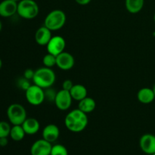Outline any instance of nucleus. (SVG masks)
<instances>
[{
	"label": "nucleus",
	"instance_id": "obj_1",
	"mask_svg": "<svg viewBox=\"0 0 155 155\" xmlns=\"http://www.w3.org/2000/svg\"><path fill=\"white\" fill-rule=\"evenodd\" d=\"M65 127L73 133H80L88 125L87 114L80 109H74L67 114L64 119Z\"/></svg>",
	"mask_w": 155,
	"mask_h": 155
},
{
	"label": "nucleus",
	"instance_id": "obj_2",
	"mask_svg": "<svg viewBox=\"0 0 155 155\" xmlns=\"http://www.w3.org/2000/svg\"><path fill=\"white\" fill-rule=\"evenodd\" d=\"M56 80L55 74L51 68H41L35 71L33 77V83L42 89L51 87Z\"/></svg>",
	"mask_w": 155,
	"mask_h": 155
},
{
	"label": "nucleus",
	"instance_id": "obj_3",
	"mask_svg": "<svg viewBox=\"0 0 155 155\" xmlns=\"http://www.w3.org/2000/svg\"><path fill=\"white\" fill-rule=\"evenodd\" d=\"M67 17L64 12L60 9H55L46 15L44 21V26L51 31H57L64 26Z\"/></svg>",
	"mask_w": 155,
	"mask_h": 155
},
{
	"label": "nucleus",
	"instance_id": "obj_4",
	"mask_svg": "<svg viewBox=\"0 0 155 155\" xmlns=\"http://www.w3.org/2000/svg\"><path fill=\"white\" fill-rule=\"evenodd\" d=\"M39 12V6L34 0H21L18 3L17 13L24 19H34L37 17Z\"/></svg>",
	"mask_w": 155,
	"mask_h": 155
},
{
	"label": "nucleus",
	"instance_id": "obj_5",
	"mask_svg": "<svg viewBox=\"0 0 155 155\" xmlns=\"http://www.w3.org/2000/svg\"><path fill=\"white\" fill-rule=\"evenodd\" d=\"M7 117L12 125H22L27 119V111L23 105L20 104H12L7 109Z\"/></svg>",
	"mask_w": 155,
	"mask_h": 155
},
{
	"label": "nucleus",
	"instance_id": "obj_6",
	"mask_svg": "<svg viewBox=\"0 0 155 155\" xmlns=\"http://www.w3.org/2000/svg\"><path fill=\"white\" fill-rule=\"evenodd\" d=\"M25 96L27 102L33 106H39L45 101L44 89L33 84L25 91Z\"/></svg>",
	"mask_w": 155,
	"mask_h": 155
},
{
	"label": "nucleus",
	"instance_id": "obj_7",
	"mask_svg": "<svg viewBox=\"0 0 155 155\" xmlns=\"http://www.w3.org/2000/svg\"><path fill=\"white\" fill-rule=\"evenodd\" d=\"M72 100L73 98L69 91L61 89L56 94L54 102L58 109L61 110H67L71 107Z\"/></svg>",
	"mask_w": 155,
	"mask_h": 155
},
{
	"label": "nucleus",
	"instance_id": "obj_8",
	"mask_svg": "<svg viewBox=\"0 0 155 155\" xmlns=\"http://www.w3.org/2000/svg\"><path fill=\"white\" fill-rule=\"evenodd\" d=\"M46 47L48 53L57 56L64 51V48L66 47V41L62 36H52L49 42L47 44Z\"/></svg>",
	"mask_w": 155,
	"mask_h": 155
},
{
	"label": "nucleus",
	"instance_id": "obj_9",
	"mask_svg": "<svg viewBox=\"0 0 155 155\" xmlns=\"http://www.w3.org/2000/svg\"><path fill=\"white\" fill-rule=\"evenodd\" d=\"M75 64L74 56L69 52L63 51L56 56V66L62 71H69Z\"/></svg>",
	"mask_w": 155,
	"mask_h": 155
},
{
	"label": "nucleus",
	"instance_id": "obj_10",
	"mask_svg": "<svg viewBox=\"0 0 155 155\" xmlns=\"http://www.w3.org/2000/svg\"><path fill=\"white\" fill-rule=\"evenodd\" d=\"M52 148L51 143L44 139L36 141L30 148L31 155H50Z\"/></svg>",
	"mask_w": 155,
	"mask_h": 155
},
{
	"label": "nucleus",
	"instance_id": "obj_11",
	"mask_svg": "<svg viewBox=\"0 0 155 155\" xmlns=\"http://www.w3.org/2000/svg\"><path fill=\"white\" fill-rule=\"evenodd\" d=\"M139 145L144 153L151 155L155 153V136L153 134H145L140 138Z\"/></svg>",
	"mask_w": 155,
	"mask_h": 155
},
{
	"label": "nucleus",
	"instance_id": "obj_12",
	"mask_svg": "<svg viewBox=\"0 0 155 155\" xmlns=\"http://www.w3.org/2000/svg\"><path fill=\"white\" fill-rule=\"evenodd\" d=\"M18 12V3L13 0H3L0 2V16L9 18Z\"/></svg>",
	"mask_w": 155,
	"mask_h": 155
},
{
	"label": "nucleus",
	"instance_id": "obj_13",
	"mask_svg": "<svg viewBox=\"0 0 155 155\" xmlns=\"http://www.w3.org/2000/svg\"><path fill=\"white\" fill-rule=\"evenodd\" d=\"M60 136V130L55 124H48L42 130V139L53 143L58 140Z\"/></svg>",
	"mask_w": 155,
	"mask_h": 155
},
{
	"label": "nucleus",
	"instance_id": "obj_14",
	"mask_svg": "<svg viewBox=\"0 0 155 155\" xmlns=\"http://www.w3.org/2000/svg\"><path fill=\"white\" fill-rule=\"evenodd\" d=\"M51 31L45 26L39 27L35 33V40L39 45L46 46L51 39Z\"/></svg>",
	"mask_w": 155,
	"mask_h": 155
},
{
	"label": "nucleus",
	"instance_id": "obj_15",
	"mask_svg": "<svg viewBox=\"0 0 155 155\" xmlns=\"http://www.w3.org/2000/svg\"><path fill=\"white\" fill-rule=\"evenodd\" d=\"M137 98L142 104H151L155 99V95L153 89L148 87L142 88L137 93Z\"/></svg>",
	"mask_w": 155,
	"mask_h": 155
},
{
	"label": "nucleus",
	"instance_id": "obj_16",
	"mask_svg": "<svg viewBox=\"0 0 155 155\" xmlns=\"http://www.w3.org/2000/svg\"><path fill=\"white\" fill-rule=\"evenodd\" d=\"M27 135H34L39 132L40 125L36 118H27L21 125Z\"/></svg>",
	"mask_w": 155,
	"mask_h": 155
},
{
	"label": "nucleus",
	"instance_id": "obj_17",
	"mask_svg": "<svg viewBox=\"0 0 155 155\" xmlns=\"http://www.w3.org/2000/svg\"><path fill=\"white\" fill-rule=\"evenodd\" d=\"M70 93H71L73 100L80 101L86 97H87L88 92L86 88L83 85L76 84L74 85L72 89L70 90Z\"/></svg>",
	"mask_w": 155,
	"mask_h": 155
},
{
	"label": "nucleus",
	"instance_id": "obj_18",
	"mask_svg": "<svg viewBox=\"0 0 155 155\" xmlns=\"http://www.w3.org/2000/svg\"><path fill=\"white\" fill-rule=\"evenodd\" d=\"M96 107V102L95 100L90 97H86L85 98L79 101L78 108L86 114L91 113Z\"/></svg>",
	"mask_w": 155,
	"mask_h": 155
},
{
	"label": "nucleus",
	"instance_id": "obj_19",
	"mask_svg": "<svg viewBox=\"0 0 155 155\" xmlns=\"http://www.w3.org/2000/svg\"><path fill=\"white\" fill-rule=\"evenodd\" d=\"M145 0H125L127 10L131 14H137L143 8Z\"/></svg>",
	"mask_w": 155,
	"mask_h": 155
},
{
	"label": "nucleus",
	"instance_id": "obj_20",
	"mask_svg": "<svg viewBox=\"0 0 155 155\" xmlns=\"http://www.w3.org/2000/svg\"><path fill=\"white\" fill-rule=\"evenodd\" d=\"M25 132H24V128L21 125H14L11 129L10 136L12 140L15 142H20L23 140L25 137Z\"/></svg>",
	"mask_w": 155,
	"mask_h": 155
},
{
	"label": "nucleus",
	"instance_id": "obj_21",
	"mask_svg": "<svg viewBox=\"0 0 155 155\" xmlns=\"http://www.w3.org/2000/svg\"><path fill=\"white\" fill-rule=\"evenodd\" d=\"M42 63L45 68H52L56 65V56L48 52L42 58Z\"/></svg>",
	"mask_w": 155,
	"mask_h": 155
},
{
	"label": "nucleus",
	"instance_id": "obj_22",
	"mask_svg": "<svg viewBox=\"0 0 155 155\" xmlns=\"http://www.w3.org/2000/svg\"><path fill=\"white\" fill-rule=\"evenodd\" d=\"M50 155H68V149L66 147L61 144L52 145Z\"/></svg>",
	"mask_w": 155,
	"mask_h": 155
},
{
	"label": "nucleus",
	"instance_id": "obj_23",
	"mask_svg": "<svg viewBox=\"0 0 155 155\" xmlns=\"http://www.w3.org/2000/svg\"><path fill=\"white\" fill-rule=\"evenodd\" d=\"M11 127L10 124L6 121H0V138L8 137L10 135Z\"/></svg>",
	"mask_w": 155,
	"mask_h": 155
},
{
	"label": "nucleus",
	"instance_id": "obj_24",
	"mask_svg": "<svg viewBox=\"0 0 155 155\" xmlns=\"http://www.w3.org/2000/svg\"><path fill=\"white\" fill-rule=\"evenodd\" d=\"M47 89L46 91H45V98H47V99L49 100V101H54V98H55L57 92H54V91L51 89V87L48 88V89Z\"/></svg>",
	"mask_w": 155,
	"mask_h": 155
},
{
	"label": "nucleus",
	"instance_id": "obj_25",
	"mask_svg": "<svg viewBox=\"0 0 155 155\" xmlns=\"http://www.w3.org/2000/svg\"><path fill=\"white\" fill-rule=\"evenodd\" d=\"M31 85L30 84V82H29L28 80H27L26 78H23L21 80H19V86L23 89V90L26 91L27 89H28Z\"/></svg>",
	"mask_w": 155,
	"mask_h": 155
},
{
	"label": "nucleus",
	"instance_id": "obj_26",
	"mask_svg": "<svg viewBox=\"0 0 155 155\" xmlns=\"http://www.w3.org/2000/svg\"><path fill=\"white\" fill-rule=\"evenodd\" d=\"M74 83L71 81V80H66L63 82L62 83V89L66 91H69L72 89V87L74 86Z\"/></svg>",
	"mask_w": 155,
	"mask_h": 155
},
{
	"label": "nucleus",
	"instance_id": "obj_27",
	"mask_svg": "<svg viewBox=\"0 0 155 155\" xmlns=\"http://www.w3.org/2000/svg\"><path fill=\"white\" fill-rule=\"evenodd\" d=\"M34 74L35 71H33L32 69H27L25 70V71L24 73V77L28 80H33V77H34Z\"/></svg>",
	"mask_w": 155,
	"mask_h": 155
},
{
	"label": "nucleus",
	"instance_id": "obj_28",
	"mask_svg": "<svg viewBox=\"0 0 155 155\" xmlns=\"http://www.w3.org/2000/svg\"><path fill=\"white\" fill-rule=\"evenodd\" d=\"M8 143V137L0 138V147H5Z\"/></svg>",
	"mask_w": 155,
	"mask_h": 155
},
{
	"label": "nucleus",
	"instance_id": "obj_29",
	"mask_svg": "<svg viewBox=\"0 0 155 155\" xmlns=\"http://www.w3.org/2000/svg\"><path fill=\"white\" fill-rule=\"evenodd\" d=\"M91 1H92V0H75L76 2H77V4L80 5H88L89 3H90Z\"/></svg>",
	"mask_w": 155,
	"mask_h": 155
},
{
	"label": "nucleus",
	"instance_id": "obj_30",
	"mask_svg": "<svg viewBox=\"0 0 155 155\" xmlns=\"http://www.w3.org/2000/svg\"><path fill=\"white\" fill-rule=\"evenodd\" d=\"M2 29V24L1 21H0V32H1Z\"/></svg>",
	"mask_w": 155,
	"mask_h": 155
},
{
	"label": "nucleus",
	"instance_id": "obj_31",
	"mask_svg": "<svg viewBox=\"0 0 155 155\" xmlns=\"http://www.w3.org/2000/svg\"><path fill=\"white\" fill-rule=\"evenodd\" d=\"M2 67V61L1 58H0V70H1Z\"/></svg>",
	"mask_w": 155,
	"mask_h": 155
},
{
	"label": "nucleus",
	"instance_id": "obj_32",
	"mask_svg": "<svg viewBox=\"0 0 155 155\" xmlns=\"http://www.w3.org/2000/svg\"><path fill=\"white\" fill-rule=\"evenodd\" d=\"M14 2H17V3H18L19 2H21V0H13Z\"/></svg>",
	"mask_w": 155,
	"mask_h": 155
},
{
	"label": "nucleus",
	"instance_id": "obj_33",
	"mask_svg": "<svg viewBox=\"0 0 155 155\" xmlns=\"http://www.w3.org/2000/svg\"><path fill=\"white\" fill-rule=\"evenodd\" d=\"M153 90H154V95H155V84L154 85V86H153Z\"/></svg>",
	"mask_w": 155,
	"mask_h": 155
},
{
	"label": "nucleus",
	"instance_id": "obj_34",
	"mask_svg": "<svg viewBox=\"0 0 155 155\" xmlns=\"http://www.w3.org/2000/svg\"><path fill=\"white\" fill-rule=\"evenodd\" d=\"M154 23H155V13H154Z\"/></svg>",
	"mask_w": 155,
	"mask_h": 155
},
{
	"label": "nucleus",
	"instance_id": "obj_35",
	"mask_svg": "<svg viewBox=\"0 0 155 155\" xmlns=\"http://www.w3.org/2000/svg\"><path fill=\"white\" fill-rule=\"evenodd\" d=\"M151 155H155V153H154V154H151Z\"/></svg>",
	"mask_w": 155,
	"mask_h": 155
}]
</instances>
